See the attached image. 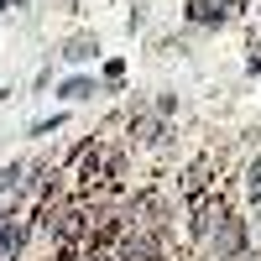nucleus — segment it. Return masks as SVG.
I'll list each match as a JSON object with an SVG mask.
<instances>
[{
    "label": "nucleus",
    "instance_id": "nucleus-1",
    "mask_svg": "<svg viewBox=\"0 0 261 261\" xmlns=\"http://www.w3.org/2000/svg\"><path fill=\"white\" fill-rule=\"evenodd\" d=\"M214 251H220V256H235V251H241V225H235L230 214H220V230H214Z\"/></svg>",
    "mask_w": 261,
    "mask_h": 261
},
{
    "label": "nucleus",
    "instance_id": "nucleus-2",
    "mask_svg": "<svg viewBox=\"0 0 261 261\" xmlns=\"http://www.w3.org/2000/svg\"><path fill=\"white\" fill-rule=\"evenodd\" d=\"M79 230H84V214H79V209H63V214H58V235H68V241H73Z\"/></svg>",
    "mask_w": 261,
    "mask_h": 261
},
{
    "label": "nucleus",
    "instance_id": "nucleus-3",
    "mask_svg": "<svg viewBox=\"0 0 261 261\" xmlns=\"http://www.w3.org/2000/svg\"><path fill=\"white\" fill-rule=\"evenodd\" d=\"M63 58H73V63L94 58V42H89V37H73V42H68V53H63Z\"/></svg>",
    "mask_w": 261,
    "mask_h": 261
},
{
    "label": "nucleus",
    "instance_id": "nucleus-4",
    "mask_svg": "<svg viewBox=\"0 0 261 261\" xmlns=\"http://www.w3.org/2000/svg\"><path fill=\"white\" fill-rule=\"evenodd\" d=\"M188 16H193V21H214V16H220V6H214V0H193Z\"/></svg>",
    "mask_w": 261,
    "mask_h": 261
},
{
    "label": "nucleus",
    "instance_id": "nucleus-5",
    "mask_svg": "<svg viewBox=\"0 0 261 261\" xmlns=\"http://www.w3.org/2000/svg\"><path fill=\"white\" fill-rule=\"evenodd\" d=\"M16 246H21V230L16 225H0V256H11Z\"/></svg>",
    "mask_w": 261,
    "mask_h": 261
},
{
    "label": "nucleus",
    "instance_id": "nucleus-6",
    "mask_svg": "<svg viewBox=\"0 0 261 261\" xmlns=\"http://www.w3.org/2000/svg\"><path fill=\"white\" fill-rule=\"evenodd\" d=\"M63 94H68V99H84V94H94V84H89V79H73V84H63Z\"/></svg>",
    "mask_w": 261,
    "mask_h": 261
},
{
    "label": "nucleus",
    "instance_id": "nucleus-7",
    "mask_svg": "<svg viewBox=\"0 0 261 261\" xmlns=\"http://www.w3.org/2000/svg\"><path fill=\"white\" fill-rule=\"evenodd\" d=\"M251 193H256V199H261V162L251 167Z\"/></svg>",
    "mask_w": 261,
    "mask_h": 261
},
{
    "label": "nucleus",
    "instance_id": "nucleus-8",
    "mask_svg": "<svg viewBox=\"0 0 261 261\" xmlns=\"http://www.w3.org/2000/svg\"><path fill=\"white\" fill-rule=\"evenodd\" d=\"M89 261H120V256H89Z\"/></svg>",
    "mask_w": 261,
    "mask_h": 261
},
{
    "label": "nucleus",
    "instance_id": "nucleus-9",
    "mask_svg": "<svg viewBox=\"0 0 261 261\" xmlns=\"http://www.w3.org/2000/svg\"><path fill=\"white\" fill-rule=\"evenodd\" d=\"M63 261H68V256H63Z\"/></svg>",
    "mask_w": 261,
    "mask_h": 261
}]
</instances>
